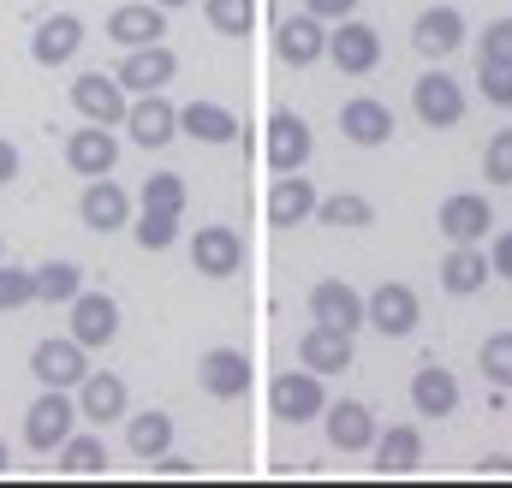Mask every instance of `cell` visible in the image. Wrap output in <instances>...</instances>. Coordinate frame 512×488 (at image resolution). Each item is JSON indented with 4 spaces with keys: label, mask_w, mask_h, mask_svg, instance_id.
<instances>
[{
    "label": "cell",
    "mask_w": 512,
    "mask_h": 488,
    "mask_svg": "<svg viewBox=\"0 0 512 488\" xmlns=\"http://www.w3.org/2000/svg\"><path fill=\"white\" fill-rule=\"evenodd\" d=\"M179 131L191 137V143H209V149H221V143H233L245 125L233 108H221V102H191V108H179Z\"/></svg>",
    "instance_id": "f1b7e54d"
},
{
    "label": "cell",
    "mask_w": 512,
    "mask_h": 488,
    "mask_svg": "<svg viewBox=\"0 0 512 488\" xmlns=\"http://www.w3.org/2000/svg\"><path fill=\"white\" fill-rule=\"evenodd\" d=\"M322 423H328V447H334V453H370V441H376V429H382L364 399L322 405Z\"/></svg>",
    "instance_id": "2e32d148"
},
{
    "label": "cell",
    "mask_w": 512,
    "mask_h": 488,
    "mask_svg": "<svg viewBox=\"0 0 512 488\" xmlns=\"http://www.w3.org/2000/svg\"><path fill=\"white\" fill-rule=\"evenodd\" d=\"M298 364L316 369V375H340V369H352V334L310 322V328H304V340H298Z\"/></svg>",
    "instance_id": "4316f807"
},
{
    "label": "cell",
    "mask_w": 512,
    "mask_h": 488,
    "mask_svg": "<svg viewBox=\"0 0 512 488\" xmlns=\"http://www.w3.org/2000/svg\"><path fill=\"white\" fill-rule=\"evenodd\" d=\"M54 471H60V477H108V441L72 429V435L54 447Z\"/></svg>",
    "instance_id": "4dcf8cb0"
},
{
    "label": "cell",
    "mask_w": 512,
    "mask_h": 488,
    "mask_svg": "<svg viewBox=\"0 0 512 488\" xmlns=\"http://www.w3.org/2000/svg\"><path fill=\"white\" fill-rule=\"evenodd\" d=\"M370 453H376V471L382 477H411L423 465V429L417 423H387V429H376Z\"/></svg>",
    "instance_id": "ffe728a7"
},
{
    "label": "cell",
    "mask_w": 512,
    "mask_h": 488,
    "mask_svg": "<svg viewBox=\"0 0 512 488\" xmlns=\"http://www.w3.org/2000/svg\"><path fill=\"white\" fill-rule=\"evenodd\" d=\"M274 54L286 60V66H316L322 54H328V24L322 18H310V12H298V18H280L274 24Z\"/></svg>",
    "instance_id": "e0dca14e"
},
{
    "label": "cell",
    "mask_w": 512,
    "mask_h": 488,
    "mask_svg": "<svg viewBox=\"0 0 512 488\" xmlns=\"http://www.w3.org/2000/svg\"><path fill=\"white\" fill-rule=\"evenodd\" d=\"M0 256H6V244H0Z\"/></svg>",
    "instance_id": "f907efd6"
},
{
    "label": "cell",
    "mask_w": 512,
    "mask_h": 488,
    "mask_svg": "<svg viewBox=\"0 0 512 488\" xmlns=\"http://www.w3.org/2000/svg\"><path fill=\"white\" fill-rule=\"evenodd\" d=\"M6 179H18V149L0 137V185H6Z\"/></svg>",
    "instance_id": "7dc6e473"
},
{
    "label": "cell",
    "mask_w": 512,
    "mask_h": 488,
    "mask_svg": "<svg viewBox=\"0 0 512 488\" xmlns=\"http://www.w3.org/2000/svg\"><path fill=\"white\" fill-rule=\"evenodd\" d=\"M173 72H179V54L167 42H143V48H126V60H120L114 78L126 84V96H149V90H167Z\"/></svg>",
    "instance_id": "8fae6325"
},
{
    "label": "cell",
    "mask_w": 512,
    "mask_h": 488,
    "mask_svg": "<svg viewBox=\"0 0 512 488\" xmlns=\"http://www.w3.org/2000/svg\"><path fill=\"white\" fill-rule=\"evenodd\" d=\"M316 221L340 227V233H358V227H376V203L358 197V191H334V197H316Z\"/></svg>",
    "instance_id": "d6a6232c"
},
{
    "label": "cell",
    "mask_w": 512,
    "mask_h": 488,
    "mask_svg": "<svg viewBox=\"0 0 512 488\" xmlns=\"http://www.w3.org/2000/svg\"><path fill=\"white\" fill-rule=\"evenodd\" d=\"M126 447L131 459H155V453H167L173 447V417L167 411H137V417H126Z\"/></svg>",
    "instance_id": "1f68e13d"
},
{
    "label": "cell",
    "mask_w": 512,
    "mask_h": 488,
    "mask_svg": "<svg viewBox=\"0 0 512 488\" xmlns=\"http://www.w3.org/2000/svg\"><path fill=\"white\" fill-rule=\"evenodd\" d=\"M304 12H310V18H322V24H340V18H352V12H358V0H304Z\"/></svg>",
    "instance_id": "ee69618b"
},
{
    "label": "cell",
    "mask_w": 512,
    "mask_h": 488,
    "mask_svg": "<svg viewBox=\"0 0 512 488\" xmlns=\"http://www.w3.org/2000/svg\"><path fill=\"white\" fill-rule=\"evenodd\" d=\"M203 18L221 36H251L256 30V0H203Z\"/></svg>",
    "instance_id": "e575fe53"
},
{
    "label": "cell",
    "mask_w": 512,
    "mask_h": 488,
    "mask_svg": "<svg viewBox=\"0 0 512 488\" xmlns=\"http://www.w3.org/2000/svg\"><path fill=\"white\" fill-rule=\"evenodd\" d=\"M483 179H489V185H512V125H501V131L483 143Z\"/></svg>",
    "instance_id": "ab89813d"
},
{
    "label": "cell",
    "mask_w": 512,
    "mask_h": 488,
    "mask_svg": "<svg viewBox=\"0 0 512 488\" xmlns=\"http://www.w3.org/2000/svg\"><path fill=\"white\" fill-rule=\"evenodd\" d=\"M66 310H72V340H78L84 352H102V346L120 340V304H114L108 292H90V286H84Z\"/></svg>",
    "instance_id": "52a82bcc"
},
{
    "label": "cell",
    "mask_w": 512,
    "mask_h": 488,
    "mask_svg": "<svg viewBox=\"0 0 512 488\" xmlns=\"http://www.w3.org/2000/svg\"><path fill=\"white\" fill-rule=\"evenodd\" d=\"M131 143H143V149H167L173 137H179V108L167 102V90H149V96H131L126 102V120Z\"/></svg>",
    "instance_id": "ba28073f"
},
{
    "label": "cell",
    "mask_w": 512,
    "mask_h": 488,
    "mask_svg": "<svg viewBox=\"0 0 512 488\" xmlns=\"http://www.w3.org/2000/svg\"><path fill=\"white\" fill-rule=\"evenodd\" d=\"M477 84H483V102L512 108V66H477Z\"/></svg>",
    "instance_id": "b9f144b4"
},
{
    "label": "cell",
    "mask_w": 512,
    "mask_h": 488,
    "mask_svg": "<svg viewBox=\"0 0 512 488\" xmlns=\"http://www.w3.org/2000/svg\"><path fill=\"white\" fill-rule=\"evenodd\" d=\"M417 322H423V304H417V292H411L405 280H382V286L364 298V328H376L387 340H405Z\"/></svg>",
    "instance_id": "277c9868"
},
{
    "label": "cell",
    "mask_w": 512,
    "mask_h": 488,
    "mask_svg": "<svg viewBox=\"0 0 512 488\" xmlns=\"http://www.w3.org/2000/svg\"><path fill=\"white\" fill-rule=\"evenodd\" d=\"M310 322L340 328V334H358L364 328V292L346 286V280H316L310 286Z\"/></svg>",
    "instance_id": "9a60e30c"
},
{
    "label": "cell",
    "mask_w": 512,
    "mask_h": 488,
    "mask_svg": "<svg viewBox=\"0 0 512 488\" xmlns=\"http://www.w3.org/2000/svg\"><path fill=\"white\" fill-rule=\"evenodd\" d=\"M316 215V185L298 173H280L268 191V227H304Z\"/></svg>",
    "instance_id": "f546056e"
},
{
    "label": "cell",
    "mask_w": 512,
    "mask_h": 488,
    "mask_svg": "<svg viewBox=\"0 0 512 488\" xmlns=\"http://www.w3.org/2000/svg\"><path fill=\"white\" fill-rule=\"evenodd\" d=\"M459 42H465V12H459V6H429V12H417L411 48H417L423 60H447Z\"/></svg>",
    "instance_id": "d6986e66"
},
{
    "label": "cell",
    "mask_w": 512,
    "mask_h": 488,
    "mask_svg": "<svg viewBox=\"0 0 512 488\" xmlns=\"http://www.w3.org/2000/svg\"><path fill=\"white\" fill-rule=\"evenodd\" d=\"M126 84L114 78V72H78L72 78V108L84 114V120H96V125H120L126 120Z\"/></svg>",
    "instance_id": "7c38bea8"
},
{
    "label": "cell",
    "mask_w": 512,
    "mask_h": 488,
    "mask_svg": "<svg viewBox=\"0 0 512 488\" xmlns=\"http://www.w3.org/2000/svg\"><path fill=\"white\" fill-rule=\"evenodd\" d=\"M340 131H346V143H358V149H382L387 137H393V108L376 102V96H352V102L340 108Z\"/></svg>",
    "instance_id": "484cf974"
},
{
    "label": "cell",
    "mask_w": 512,
    "mask_h": 488,
    "mask_svg": "<svg viewBox=\"0 0 512 488\" xmlns=\"http://www.w3.org/2000/svg\"><path fill=\"white\" fill-rule=\"evenodd\" d=\"M310 149H316V137H310V125L298 120V114L280 108V114L268 120V167H274V173H304Z\"/></svg>",
    "instance_id": "603a6c76"
},
{
    "label": "cell",
    "mask_w": 512,
    "mask_h": 488,
    "mask_svg": "<svg viewBox=\"0 0 512 488\" xmlns=\"http://www.w3.org/2000/svg\"><path fill=\"white\" fill-rule=\"evenodd\" d=\"M30 375H36L42 387H66V393H72V387L90 375V352H84L72 334H66V340H42V346L30 352Z\"/></svg>",
    "instance_id": "5bb4252c"
},
{
    "label": "cell",
    "mask_w": 512,
    "mask_h": 488,
    "mask_svg": "<svg viewBox=\"0 0 512 488\" xmlns=\"http://www.w3.org/2000/svg\"><path fill=\"white\" fill-rule=\"evenodd\" d=\"M114 161H120V137H114V125L84 120V131L66 137V167H72L78 179H102V173H114Z\"/></svg>",
    "instance_id": "4fadbf2b"
},
{
    "label": "cell",
    "mask_w": 512,
    "mask_h": 488,
    "mask_svg": "<svg viewBox=\"0 0 512 488\" xmlns=\"http://www.w3.org/2000/svg\"><path fill=\"white\" fill-rule=\"evenodd\" d=\"M131 239L143 244V250H173V239H179V215L143 209V215H137V227H131Z\"/></svg>",
    "instance_id": "f35d334b"
},
{
    "label": "cell",
    "mask_w": 512,
    "mask_h": 488,
    "mask_svg": "<svg viewBox=\"0 0 512 488\" xmlns=\"http://www.w3.org/2000/svg\"><path fill=\"white\" fill-rule=\"evenodd\" d=\"M155 6H161V12H173V6H191V0H155Z\"/></svg>",
    "instance_id": "681fc988"
},
{
    "label": "cell",
    "mask_w": 512,
    "mask_h": 488,
    "mask_svg": "<svg viewBox=\"0 0 512 488\" xmlns=\"http://www.w3.org/2000/svg\"><path fill=\"white\" fill-rule=\"evenodd\" d=\"M161 36H167V12L155 0H126V6L108 12V42H120V48H143V42H161Z\"/></svg>",
    "instance_id": "cb8c5ba5"
},
{
    "label": "cell",
    "mask_w": 512,
    "mask_h": 488,
    "mask_svg": "<svg viewBox=\"0 0 512 488\" xmlns=\"http://www.w3.org/2000/svg\"><path fill=\"white\" fill-rule=\"evenodd\" d=\"M137 203L143 209H161V215H185V179L179 173H149Z\"/></svg>",
    "instance_id": "d590c367"
},
{
    "label": "cell",
    "mask_w": 512,
    "mask_h": 488,
    "mask_svg": "<svg viewBox=\"0 0 512 488\" xmlns=\"http://www.w3.org/2000/svg\"><path fill=\"white\" fill-rule=\"evenodd\" d=\"M322 405H328V387H322V375L316 369H286V375H274V387H268V411L280 417V423H316L322 417Z\"/></svg>",
    "instance_id": "7a4b0ae2"
},
{
    "label": "cell",
    "mask_w": 512,
    "mask_h": 488,
    "mask_svg": "<svg viewBox=\"0 0 512 488\" xmlns=\"http://www.w3.org/2000/svg\"><path fill=\"white\" fill-rule=\"evenodd\" d=\"M78 48H84V18H78V12H54V18H42L36 36H30V60H36V66H66Z\"/></svg>",
    "instance_id": "7402d4cb"
},
{
    "label": "cell",
    "mask_w": 512,
    "mask_h": 488,
    "mask_svg": "<svg viewBox=\"0 0 512 488\" xmlns=\"http://www.w3.org/2000/svg\"><path fill=\"white\" fill-rule=\"evenodd\" d=\"M78 423H84V417H78V399H72L66 387H42V393L30 399V411H24V447L54 453Z\"/></svg>",
    "instance_id": "6da1fadb"
},
{
    "label": "cell",
    "mask_w": 512,
    "mask_h": 488,
    "mask_svg": "<svg viewBox=\"0 0 512 488\" xmlns=\"http://www.w3.org/2000/svg\"><path fill=\"white\" fill-rule=\"evenodd\" d=\"M489 268L512 280V233H495V244H489Z\"/></svg>",
    "instance_id": "f6af8a7d"
},
{
    "label": "cell",
    "mask_w": 512,
    "mask_h": 488,
    "mask_svg": "<svg viewBox=\"0 0 512 488\" xmlns=\"http://www.w3.org/2000/svg\"><path fill=\"white\" fill-rule=\"evenodd\" d=\"M72 399H78V417H84V423H96V429L120 423V417H126V405H131L126 381H120L114 369H90V375L72 387Z\"/></svg>",
    "instance_id": "30bf717a"
},
{
    "label": "cell",
    "mask_w": 512,
    "mask_h": 488,
    "mask_svg": "<svg viewBox=\"0 0 512 488\" xmlns=\"http://www.w3.org/2000/svg\"><path fill=\"white\" fill-rule=\"evenodd\" d=\"M24 304H36V274L0 256V316L6 310H24Z\"/></svg>",
    "instance_id": "74e56055"
},
{
    "label": "cell",
    "mask_w": 512,
    "mask_h": 488,
    "mask_svg": "<svg viewBox=\"0 0 512 488\" xmlns=\"http://www.w3.org/2000/svg\"><path fill=\"white\" fill-rule=\"evenodd\" d=\"M477 369H483V381H495V387H512V328H501V334H489V340H483V352H477Z\"/></svg>",
    "instance_id": "8d00e7d4"
},
{
    "label": "cell",
    "mask_w": 512,
    "mask_h": 488,
    "mask_svg": "<svg viewBox=\"0 0 512 488\" xmlns=\"http://www.w3.org/2000/svg\"><path fill=\"white\" fill-rule=\"evenodd\" d=\"M78 215H84V227H90V233H120V227H131V197L108 179V173H102V179H90V185H84Z\"/></svg>",
    "instance_id": "44dd1931"
},
{
    "label": "cell",
    "mask_w": 512,
    "mask_h": 488,
    "mask_svg": "<svg viewBox=\"0 0 512 488\" xmlns=\"http://www.w3.org/2000/svg\"><path fill=\"white\" fill-rule=\"evenodd\" d=\"M328 60H334L346 78H370V72L382 66V30H376V24H364L358 12H352V18H340V24H334V36H328Z\"/></svg>",
    "instance_id": "3957f363"
},
{
    "label": "cell",
    "mask_w": 512,
    "mask_h": 488,
    "mask_svg": "<svg viewBox=\"0 0 512 488\" xmlns=\"http://www.w3.org/2000/svg\"><path fill=\"white\" fill-rule=\"evenodd\" d=\"M489 250L483 244H453L447 250V262H441V292H453V298H471V292H483L489 286Z\"/></svg>",
    "instance_id": "83f0119b"
},
{
    "label": "cell",
    "mask_w": 512,
    "mask_h": 488,
    "mask_svg": "<svg viewBox=\"0 0 512 488\" xmlns=\"http://www.w3.org/2000/svg\"><path fill=\"white\" fill-rule=\"evenodd\" d=\"M197 381H203L209 399H245L251 393V358L239 346H215V352H203Z\"/></svg>",
    "instance_id": "ac0fdd59"
},
{
    "label": "cell",
    "mask_w": 512,
    "mask_h": 488,
    "mask_svg": "<svg viewBox=\"0 0 512 488\" xmlns=\"http://www.w3.org/2000/svg\"><path fill=\"white\" fill-rule=\"evenodd\" d=\"M6 465H12V447H6V441H0V477H6Z\"/></svg>",
    "instance_id": "c3c4849f"
},
{
    "label": "cell",
    "mask_w": 512,
    "mask_h": 488,
    "mask_svg": "<svg viewBox=\"0 0 512 488\" xmlns=\"http://www.w3.org/2000/svg\"><path fill=\"white\" fill-rule=\"evenodd\" d=\"M477 66H512V18L483 24V48H477Z\"/></svg>",
    "instance_id": "60d3db41"
},
{
    "label": "cell",
    "mask_w": 512,
    "mask_h": 488,
    "mask_svg": "<svg viewBox=\"0 0 512 488\" xmlns=\"http://www.w3.org/2000/svg\"><path fill=\"white\" fill-rule=\"evenodd\" d=\"M477 471H483V477H512V453H489Z\"/></svg>",
    "instance_id": "bcb514c9"
},
{
    "label": "cell",
    "mask_w": 512,
    "mask_h": 488,
    "mask_svg": "<svg viewBox=\"0 0 512 488\" xmlns=\"http://www.w3.org/2000/svg\"><path fill=\"white\" fill-rule=\"evenodd\" d=\"M411 411L417 417H453L459 411V375L453 369H441V364H423L417 375H411Z\"/></svg>",
    "instance_id": "d4e9b609"
},
{
    "label": "cell",
    "mask_w": 512,
    "mask_h": 488,
    "mask_svg": "<svg viewBox=\"0 0 512 488\" xmlns=\"http://www.w3.org/2000/svg\"><path fill=\"white\" fill-rule=\"evenodd\" d=\"M411 114L429 131H453V125L465 120V84H453L447 72H423L411 84Z\"/></svg>",
    "instance_id": "5b68a950"
},
{
    "label": "cell",
    "mask_w": 512,
    "mask_h": 488,
    "mask_svg": "<svg viewBox=\"0 0 512 488\" xmlns=\"http://www.w3.org/2000/svg\"><path fill=\"white\" fill-rule=\"evenodd\" d=\"M191 268L203 280H233L245 268V233L239 227H197L191 233Z\"/></svg>",
    "instance_id": "8992f818"
},
{
    "label": "cell",
    "mask_w": 512,
    "mask_h": 488,
    "mask_svg": "<svg viewBox=\"0 0 512 488\" xmlns=\"http://www.w3.org/2000/svg\"><path fill=\"white\" fill-rule=\"evenodd\" d=\"M435 227H441V239L447 244H483L489 239V227H495V209H489L483 191H453V197L441 203Z\"/></svg>",
    "instance_id": "9c48e42d"
},
{
    "label": "cell",
    "mask_w": 512,
    "mask_h": 488,
    "mask_svg": "<svg viewBox=\"0 0 512 488\" xmlns=\"http://www.w3.org/2000/svg\"><path fill=\"white\" fill-rule=\"evenodd\" d=\"M36 274V298L42 304H72L78 292H84V268L78 262H42V268H30Z\"/></svg>",
    "instance_id": "836d02e7"
},
{
    "label": "cell",
    "mask_w": 512,
    "mask_h": 488,
    "mask_svg": "<svg viewBox=\"0 0 512 488\" xmlns=\"http://www.w3.org/2000/svg\"><path fill=\"white\" fill-rule=\"evenodd\" d=\"M149 471H155V477H197V459H185V453H173V447H167V453H155V459H149Z\"/></svg>",
    "instance_id": "7bdbcfd3"
}]
</instances>
